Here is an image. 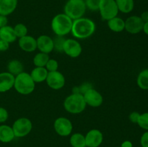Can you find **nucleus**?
Returning a JSON list of instances; mask_svg holds the SVG:
<instances>
[{"label": "nucleus", "mask_w": 148, "mask_h": 147, "mask_svg": "<svg viewBox=\"0 0 148 147\" xmlns=\"http://www.w3.org/2000/svg\"><path fill=\"white\" fill-rule=\"evenodd\" d=\"M85 137L87 147H98L103 140V133L98 129L90 130Z\"/></svg>", "instance_id": "13"}, {"label": "nucleus", "mask_w": 148, "mask_h": 147, "mask_svg": "<svg viewBox=\"0 0 148 147\" xmlns=\"http://www.w3.org/2000/svg\"><path fill=\"white\" fill-rule=\"evenodd\" d=\"M13 28H14V31L16 36L18 38L24 37L27 35V32H28L27 27H26L25 24H23V23H18V24H15V26Z\"/></svg>", "instance_id": "27"}, {"label": "nucleus", "mask_w": 148, "mask_h": 147, "mask_svg": "<svg viewBox=\"0 0 148 147\" xmlns=\"http://www.w3.org/2000/svg\"><path fill=\"white\" fill-rule=\"evenodd\" d=\"M137 124L141 128L148 131V112L140 114Z\"/></svg>", "instance_id": "31"}, {"label": "nucleus", "mask_w": 148, "mask_h": 147, "mask_svg": "<svg viewBox=\"0 0 148 147\" xmlns=\"http://www.w3.org/2000/svg\"><path fill=\"white\" fill-rule=\"evenodd\" d=\"M10 48V43L0 38V52H4Z\"/></svg>", "instance_id": "36"}, {"label": "nucleus", "mask_w": 148, "mask_h": 147, "mask_svg": "<svg viewBox=\"0 0 148 147\" xmlns=\"http://www.w3.org/2000/svg\"><path fill=\"white\" fill-rule=\"evenodd\" d=\"M49 59V54L39 52L33 58V63L36 67H45Z\"/></svg>", "instance_id": "25"}, {"label": "nucleus", "mask_w": 148, "mask_h": 147, "mask_svg": "<svg viewBox=\"0 0 148 147\" xmlns=\"http://www.w3.org/2000/svg\"><path fill=\"white\" fill-rule=\"evenodd\" d=\"M86 5V8L92 12L98 11L99 10L101 0H84Z\"/></svg>", "instance_id": "30"}, {"label": "nucleus", "mask_w": 148, "mask_h": 147, "mask_svg": "<svg viewBox=\"0 0 148 147\" xmlns=\"http://www.w3.org/2000/svg\"><path fill=\"white\" fill-rule=\"evenodd\" d=\"M23 70H24V66H23V63L17 59L10 61L7 64V71L9 73L14 76H17L22 72H23Z\"/></svg>", "instance_id": "22"}, {"label": "nucleus", "mask_w": 148, "mask_h": 147, "mask_svg": "<svg viewBox=\"0 0 148 147\" xmlns=\"http://www.w3.org/2000/svg\"><path fill=\"white\" fill-rule=\"evenodd\" d=\"M144 22L140 17L136 15L130 16L125 21L126 31L130 34H137L143 30Z\"/></svg>", "instance_id": "11"}, {"label": "nucleus", "mask_w": 148, "mask_h": 147, "mask_svg": "<svg viewBox=\"0 0 148 147\" xmlns=\"http://www.w3.org/2000/svg\"><path fill=\"white\" fill-rule=\"evenodd\" d=\"M140 114L138 112H132L130 114V116H129V119L133 123H137L139 120V118H140Z\"/></svg>", "instance_id": "34"}, {"label": "nucleus", "mask_w": 148, "mask_h": 147, "mask_svg": "<svg viewBox=\"0 0 148 147\" xmlns=\"http://www.w3.org/2000/svg\"><path fill=\"white\" fill-rule=\"evenodd\" d=\"M92 84L89 83V82H84V83H82L79 86H74L73 89H72V93L81 94V95H83L87 91L92 89Z\"/></svg>", "instance_id": "28"}, {"label": "nucleus", "mask_w": 148, "mask_h": 147, "mask_svg": "<svg viewBox=\"0 0 148 147\" xmlns=\"http://www.w3.org/2000/svg\"><path fill=\"white\" fill-rule=\"evenodd\" d=\"M14 78L10 73L7 72H1L0 73V92H6L10 90L14 87Z\"/></svg>", "instance_id": "16"}, {"label": "nucleus", "mask_w": 148, "mask_h": 147, "mask_svg": "<svg viewBox=\"0 0 148 147\" xmlns=\"http://www.w3.org/2000/svg\"><path fill=\"white\" fill-rule=\"evenodd\" d=\"M95 23L92 20L81 17L73 20L71 33L77 39H86L95 33Z\"/></svg>", "instance_id": "1"}, {"label": "nucleus", "mask_w": 148, "mask_h": 147, "mask_svg": "<svg viewBox=\"0 0 148 147\" xmlns=\"http://www.w3.org/2000/svg\"><path fill=\"white\" fill-rule=\"evenodd\" d=\"M119 11L124 14L132 12L134 7V0H115Z\"/></svg>", "instance_id": "23"}, {"label": "nucleus", "mask_w": 148, "mask_h": 147, "mask_svg": "<svg viewBox=\"0 0 148 147\" xmlns=\"http://www.w3.org/2000/svg\"><path fill=\"white\" fill-rule=\"evenodd\" d=\"M143 30L146 35H148V22H145L144 23Z\"/></svg>", "instance_id": "40"}, {"label": "nucleus", "mask_w": 148, "mask_h": 147, "mask_svg": "<svg viewBox=\"0 0 148 147\" xmlns=\"http://www.w3.org/2000/svg\"><path fill=\"white\" fill-rule=\"evenodd\" d=\"M53 128L57 134L61 136H68L73 129V125L70 120L65 117L56 118L53 123Z\"/></svg>", "instance_id": "8"}, {"label": "nucleus", "mask_w": 148, "mask_h": 147, "mask_svg": "<svg viewBox=\"0 0 148 147\" xmlns=\"http://www.w3.org/2000/svg\"><path fill=\"white\" fill-rule=\"evenodd\" d=\"M9 118V113L8 111L5 109L4 108L0 107V122H6Z\"/></svg>", "instance_id": "33"}, {"label": "nucleus", "mask_w": 148, "mask_h": 147, "mask_svg": "<svg viewBox=\"0 0 148 147\" xmlns=\"http://www.w3.org/2000/svg\"><path fill=\"white\" fill-rule=\"evenodd\" d=\"M121 147H133V144L130 141H125L121 144Z\"/></svg>", "instance_id": "39"}, {"label": "nucleus", "mask_w": 148, "mask_h": 147, "mask_svg": "<svg viewBox=\"0 0 148 147\" xmlns=\"http://www.w3.org/2000/svg\"><path fill=\"white\" fill-rule=\"evenodd\" d=\"M46 82L51 89L59 90L64 86L65 78L60 71H56L49 72Z\"/></svg>", "instance_id": "9"}, {"label": "nucleus", "mask_w": 148, "mask_h": 147, "mask_svg": "<svg viewBox=\"0 0 148 147\" xmlns=\"http://www.w3.org/2000/svg\"><path fill=\"white\" fill-rule=\"evenodd\" d=\"M49 71L45 67H35L30 75L35 83H41L46 80Z\"/></svg>", "instance_id": "19"}, {"label": "nucleus", "mask_w": 148, "mask_h": 147, "mask_svg": "<svg viewBox=\"0 0 148 147\" xmlns=\"http://www.w3.org/2000/svg\"><path fill=\"white\" fill-rule=\"evenodd\" d=\"M47 71L49 72H52V71H58V68H59V63L56 60L53 59H49V60L48 61L47 63H46V66H45Z\"/></svg>", "instance_id": "32"}, {"label": "nucleus", "mask_w": 148, "mask_h": 147, "mask_svg": "<svg viewBox=\"0 0 148 147\" xmlns=\"http://www.w3.org/2000/svg\"><path fill=\"white\" fill-rule=\"evenodd\" d=\"M98 11L101 18L106 21L117 17L119 12L115 0H101Z\"/></svg>", "instance_id": "6"}, {"label": "nucleus", "mask_w": 148, "mask_h": 147, "mask_svg": "<svg viewBox=\"0 0 148 147\" xmlns=\"http://www.w3.org/2000/svg\"><path fill=\"white\" fill-rule=\"evenodd\" d=\"M53 50L58 52H63V48L66 39L63 36H57L53 39Z\"/></svg>", "instance_id": "29"}, {"label": "nucleus", "mask_w": 148, "mask_h": 147, "mask_svg": "<svg viewBox=\"0 0 148 147\" xmlns=\"http://www.w3.org/2000/svg\"><path fill=\"white\" fill-rule=\"evenodd\" d=\"M108 27L111 31L115 33L122 32L125 28V21L121 17H115L108 20Z\"/></svg>", "instance_id": "21"}, {"label": "nucleus", "mask_w": 148, "mask_h": 147, "mask_svg": "<svg viewBox=\"0 0 148 147\" xmlns=\"http://www.w3.org/2000/svg\"><path fill=\"white\" fill-rule=\"evenodd\" d=\"M70 144L72 147H86L85 137L79 133H76L70 137Z\"/></svg>", "instance_id": "24"}, {"label": "nucleus", "mask_w": 148, "mask_h": 147, "mask_svg": "<svg viewBox=\"0 0 148 147\" xmlns=\"http://www.w3.org/2000/svg\"><path fill=\"white\" fill-rule=\"evenodd\" d=\"M86 10L84 0H68L64 6V14L75 20L83 17Z\"/></svg>", "instance_id": "5"}, {"label": "nucleus", "mask_w": 148, "mask_h": 147, "mask_svg": "<svg viewBox=\"0 0 148 147\" xmlns=\"http://www.w3.org/2000/svg\"><path fill=\"white\" fill-rule=\"evenodd\" d=\"M83 97L86 105L92 108L100 107L103 102V97L102 95L93 88L87 91L83 95Z\"/></svg>", "instance_id": "12"}, {"label": "nucleus", "mask_w": 148, "mask_h": 147, "mask_svg": "<svg viewBox=\"0 0 148 147\" xmlns=\"http://www.w3.org/2000/svg\"><path fill=\"white\" fill-rule=\"evenodd\" d=\"M140 18L141 20H143V22H148V11H145V12H143L142 13L141 16H140Z\"/></svg>", "instance_id": "38"}, {"label": "nucleus", "mask_w": 148, "mask_h": 147, "mask_svg": "<svg viewBox=\"0 0 148 147\" xmlns=\"http://www.w3.org/2000/svg\"><path fill=\"white\" fill-rule=\"evenodd\" d=\"M36 41L37 48L40 52L49 54L53 50V40L50 36L42 35L36 39Z\"/></svg>", "instance_id": "14"}, {"label": "nucleus", "mask_w": 148, "mask_h": 147, "mask_svg": "<svg viewBox=\"0 0 148 147\" xmlns=\"http://www.w3.org/2000/svg\"><path fill=\"white\" fill-rule=\"evenodd\" d=\"M36 83L30 74L23 71L14 78V88L18 93L23 95H30L34 91Z\"/></svg>", "instance_id": "3"}, {"label": "nucleus", "mask_w": 148, "mask_h": 147, "mask_svg": "<svg viewBox=\"0 0 148 147\" xmlns=\"http://www.w3.org/2000/svg\"><path fill=\"white\" fill-rule=\"evenodd\" d=\"M137 83L139 87L144 90L148 89V69L142 71L138 74Z\"/></svg>", "instance_id": "26"}, {"label": "nucleus", "mask_w": 148, "mask_h": 147, "mask_svg": "<svg viewBox=\"0 0 148 147\" xmlns=\"http://www.w3.org/2000/svg\"><path fill=\"white\" fill-rule=\"evenodd\" d=\"M7 23H8V19L7 16L0 14V28L7 25Z\"/></svg>", "instance_id": "37"}, {"label": "nucleus", "mask_w": 148, "mask_h": 147, "mask_svg": "<svg viewBox=\"0 0 148 147\" xmlns=\"http://www.w3.org/2000/svg\"><path fill=\"white\" fill-rule=\"evenodd\" d=\"M0 38L8 43H14L17 40V36L14 33V28L11 26L6 25L0 28Z\"/></svg>", "instance_id": "18"}, {"label": "nucleus", "mask_w": 148, "mask_h": 147, "mask_svg": "<svg viewBox=\"0 0 148 147\" xmlns=\"http://www.w3.org/2000/svg\"><path fill=\"white\" fill-rule=\"evenodd\" d=\"M14 136L22 138L28 135L33 128V123L29 118H20L16 120L12 125Z\"/></svg>", "instance_id": "7"}, {"label": "nucleus", "mask_w": 148, "mask_h": 147, "mask_svg": "<svg viewBox=\"0 0 148 147\" xmlns=\"http://www.w3.org/2000/svg\"><path fill=\"white\" fill-rule=\"evenodd\" d=\"M140 144L142 147H148V131H146L140 138Z\"/></svg>", "instance_id": "35"}, {"label": "nucleus", "mask_w": 148, "mask_h": 147, "mask_svg": "<svg viewBox=\"0 0 148 147\" xmlns=\"http://www.w3.org/2000/svg\"><path fill=\"white\" fill-rule=\"evenodd\" d=\"M86 102L83 95L81 94L72 93L64 102V108L66 112L71 114H79L83 112L86 108Z\"/></svg>", "instance_id": "4"}, {"label": "nucleus", "mask_w": 148, "mask_h": 147, "mask_svg": "<svg viewBox=\"0 0 148 147\" xmlns=\"http://www.w3.org/2000/svg\"><path fill=\"white\" fill-rule=\"evenodd\" d=\"M17 0H0V14L8 16L14 12L17 7Z\"/></svg>", "instance_id": "17"}, {"label": "nucleus", "mask_w": 148, "mask_h": 147, "mask_svg": "<svg viewBox=\"0 0 148 147\" xmlns=\"http://www.w3.org/2000/svg\"><path fill=\"white\" fill-rule=\"evenodd\" d=\"M82 46L75 39H66L64 44L63 52L71 58H77L82 53Z\"/></svg>", "instance_id": "10"}, {"label": "nucleus", "mask_w": 148, "mask_h": 147, "mask_svg": "<svg viewBox=\"0 0 148 147\" xmlns=\"http://www.w3.org/2000/svg\"><path fill=\"white\" fill-rule=\"evenodd\" d=\"M14 138H15V136H14L12 127L7 125H0V141L1 142H11Z\"/></svg>", "instance_id": "20"}, {"label": "nucleus", "mask_w": 148, "mask_h": 147, "mask_svg": "<svg viewBox=\"0 0 148 147\" xmlns=\"http://www.w3.org/2000/svg\"><path fill=\"white\" fill-rule=\"evenodd\" d=\"M19 47L25 52L32 53L37 49V41L34 37L31 35H27L19 38Z\"/></svg>", "instance_id": "15"}, {"label": "nucleus", "mask_w": 148, "mask_h": 147, "mask_svg": "<svg viewBox=\"0 0 148 147\" xmlns=\"http://www.w3.org/2000/svg\"><path fill=\"white\" fill-rule=\"evenodd\" d=\"M73 20L64 13L56 14L52 19L51 27L53 33L57 36H63L71 33Z\"/></svg>", "instance_id": "2"}]
</instances>
